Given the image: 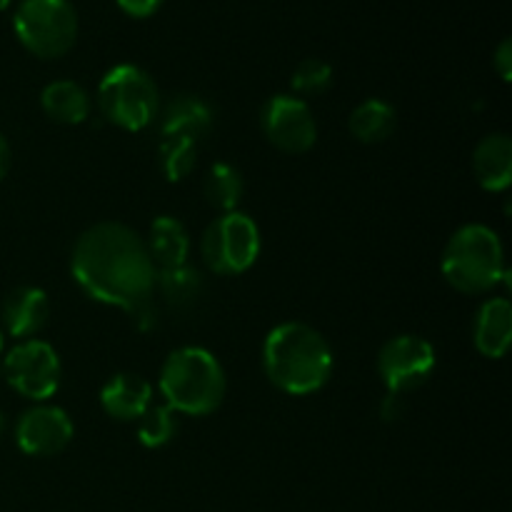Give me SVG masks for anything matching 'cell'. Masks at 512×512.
Returning <instances> with one entry per match:
<instances>
[{"mask_svg":"<svg viewBox=\"0 0 512 512\" xmlns=\"http://www.w3.org/2000/svg\"><path fill=\"white\" fill-rule=\"evenodd\" d=\"M115 3L130 18H148L163 5V0H115Z\"/></svg>","mask_w":512,"mask_h":512,"instance_id":"25","label":"cell"},{"mask_svg":"<svg viewBox=\"0 0 512 512\" xmlns=\"http://www.w3.org/2000/svg\"><path fill=\"white\" fill-rule=\"evenodd\" d=\"M13 28L25 50L45 60L68 53L78 38V13L70 0H20Z\"/></svg>","mask_w":512,"mask_h":512,"instance_id":"6","label":"cell"},{"mask_svg":"<svg viewBox=\"0 0 512 512\" xmlns=\"http://www.w3.org/2000/svg\"><path fill=\"white\" fill-rule=\"evenodd\" d=\"M198 148V140L185 138V135H163L160 168L170 183H180L183 178H188L190 170L195 168V160H198Z\"/></svg>","mask_w":512,"mask_h":512,"instance_id":"22","label":"cell"},{"mask_svg":"<svg viewBox=\"0 0 512 512\" xmlns=\"http://www.w3.org/2000/svg\"><path fill=\"white\" fill-rule=\"evenodd\" d=\"M200 250L213 273L240 275L258 260L260 230L248 215L223 213L205 228Z\"/></svg>","mask_w":512,"mask_h":512,"instance_id":"7","label":"cell"},{"mask_svg":"<svg viewBox=\"0 0 512 512\" xmlns=\"http://www.w3.org/2000/svg\"><path fill=\"white\" fill-rule=\"evenodd\" d=\"M243 175L238 168L228 163H215L210 168L208 178H205L203 193L213 208L223 210V213H233L235 205L243 198Z\"/></svg>","mask_w":512,"mask_h":512,"instance_id":"21","label":"cell"},{"mask_svg":"<svg viewBox=\"0 0 512 512\" xmlns=\"http://www.w3.org/2000/svg\"><path fill=\"white\" fill-rule=\"evenodd\" d=\"M512 343V305L508 298H493L483 303L475 318V348L490 360L508 353Z\"/></svg>","mask_w":512,"mask_h":512,"instance_id":"14","label":"cell"},{"mask_svg":"<svg viewBox=\"0 0 512 512\" xmlns=\"http://www.w3.org/2000/svg\"><path fill=\"white\" fill-rule=\"evenodd\" d=\"M403 410V395L388 393V398L383 400V408H380V415H383V420H398L403 415Z\"/></svg>","mask_w":512,"mask_h":512,"instance_id":"27","label":"cell"},{"mask_svg":"<svg viewBox=\"0 0 512 512\" xmlns=\"http://www.w3.org/2000/svg\"><path fill=\"white\" fill-rule=\"evenodd\" d=\"M40 103L48 118L63 125H78L90 115V95L73 80H55L45 85Z\"/></svg>","mask_w":512,"mask_h":512,"instance_id":"18","label":"cell"},{"mask_svg":"<svg viewBox=\"0 0 512 512\" xmlns=\"http://www.w3.org/2000/svg\"><path fill=\"white\" fill-rule=\"evenodd\" d=\"M293 90L300 95H318L323 90H328V85L333 83V68H330L325 60L320 58H308L303 63H298V68L293 70Z\"/></svg>","mask_w":512,"mask_h":512,"instance_id":"24","label":"cell"},{"mask_svg":"<svg viewBox=\"0 0 512 512\" xmlns=\"http://www.w3.org/2000/svg\"><path fill=\"white\" fill-rule=\"evenodd\" d=\"M263 368L270 383L283 393H318L333 373V350L310 325L283 323L265 338Z\"/></svg>","mask_w":512,"mask_h":512,"instance_id":"2","label":"cell"},{"mask_svg":"<svg viewBox=\"0 0 512 512\" xmlns=\"http://www.w3.org/2000/svg\"><path fill=\"white\" fill-rule=\"evenodd\" d=\"M473 170L478 183L490 193H500L512 183V140L493 133L478 143L473 153Z\"/></svg>","mask_w":512,"mask_h":512,"instance_id":"15","label":"cell"},{"mask_svg":"<svg viewBox=\"0 0 512 512\" xmlns=\"http://www.w3.org/2000/svg\"><path fill=\"white\" fill-rule=\"evenodd\" d=\"M155 288L163 293V298L173 308H190L203 293V278H200L198 270L188 268V263H185L180 268L158 270Z\"/></svg>","mask_w":512,"mask_h":512,"instance_id":"20","label":"cell"},{"mask_svg":"<svg viewBox=\"0 0 512 512\" xmlns=\"http://www.w3.org/2000/svg\"><path fill=\"white\" fill-rule=\"evenodd\" d=\"M10 5V0H0V10H5Z\"/></svg>","mask_w":512,"mask_h":512,"instance_id":"30","label":"cell"},{"mask_svg":"<svg viewBox=\"0 0 512 512\" xmlns=\"http://www.w3.org/2000/svg\"><path fill=\"white\" fill-rule=\"evenodd\" d=\"M443 275L455 290L480 295L508 278L505 273L503 243L488 225H463L448 240L443 253Z\"/></svg>","mask_w":512,"mask_h":512,"instance_id":"4","label":"cell"},{"mask_svg":"<svg viewBox=\"0 0 512 512\" xmlns=\"http://www.w3.org/2000/svg\"><path fill=\"white\" fill-rule=\"evenodd\" d=\"M213 130V108L198 95H178L163 115V135H185L203 143Z\"/></svg>","mask_w":512,"mask_h":512,"instance_id":"16","label":"cell"},{"mask_svg":"<svg viewBox=\"0 0 512 512\" xmlns=\"http://www.w3.org/2000/svg\"><path fill=\"white\" fill-rule=\"evenodd\" d=\"M145 245H148L150 258H153L158 270L180 268L188 260V233H185L183 223L170 218V215H160V218L153 220V225H150V240Z\"/></svg>","mask_w":512,"mask_h":512,"instance_id":"17","label":"cell"},{"mask_svg":"<svg viewBox=\"0 0 512 512\" xmlns=\"http://www.w3.org/2000/svg\"><path fill=\"white\" fill-rule=\"evenodd\" d=\"M98 108L105 120L123 130H143L160 110L155 80L143 68L120 63L103 75L98 85Z\"/></svg>","mask_w":512,"mask_h":512,"instance_id":"5","label":"cell"},{"mask_svg":"<svg viewBox=\"0 0 512 512\" xmlns=\"http://www.w3.org/2000/svg\"><path fill=\"white\" fill-rule=\"evenodd\" d=\"M225 370L205 348H178L168 355L160 370V393L175 413L210 415L225 398Z\"/></svg>","mask_w":512,"mask_h":512,"instance_id":"3","label":"cell"},{"mask_svg":"<svg viewBox=\"0 0 512 512\" xmlns=\"http://www.w3.org/2000/svg\"><path fill=\"white\" fill-rule=\"evenodd\" d=\"M3 373L8 383L28 400L53 398L60 388L63 365L58 353L43 340H23L3 360Z\"/></svg>","mask_w":512,"mask_h":512,"instance_id":"8","label":"cell"},{"mask_svg":"<svg viewBox=\"0 0 512 512\" xmlns=\"http://www.w3.org/2000/svg\"><path fill=\"white\" fill-rule=\"evenodd\" d=\"M100 405L115 420H138L153 405V388L140 375H113L100 390Z\"/></svg>","mask_w":512,"mask_h":512,"instance_id":"13","label":"cell"},{"mask_svg":"<svg viewBox=\"0 0 512 512\" xmlns=\"http://www.w3.org/2000/svg\"><path fill=\"white\" fill-rule=\"evenodd\" d=\"M3 345H5V338H3V330H0V353H3Z\"/></svg>","mask_w":512,"mask_h":512,"instance_id":"31","label":"cell"},{"mask_svg":"<svg viewBox=\"0 0 512 512\" xmlns=\"http://www.w3.org/2000/svg\"><path fill=\"white\" fill-rule=\"evenodd\" d=\"M50 318V303L48 295L40 288H25L13 290L3 303V325L5 333L13 338H30V335L40 333Z\"/></svg>","mask_w":512,"mask_h":512,"instance_id":"12","label":"cell"},{"mask_svg":"<svg viewBox=\"0 0 512 512\" xmlns=\"http://www.w3.org/2000/svg\"><path fill=\"white\" fill-rule=\"evenodd\" d=\"M378 370L388 393H410L435 370V348L420 335L390 338L378 355Z\"/></svg>","mask_w":512,"mask_h":512,"instance_id":"9","label":"cell"},{"mask_svg":"<svg viewBox=\"0 0 512 512\" xmlns=\"http://www.w3.org/2000/svg\"><path fill=\"white\" fill-rule=\"evenodd\" d=\"M3 433H5V415L0 413V438H3Z\"/></svg>","mask_w":512,"mask_h":512,"instance_id":"29","label":"cell"},{"mask_svg":"<svg viewBox=\"0 0 512 512\" xmlns=\"http://www.w3.org/2000/svg\"><path fill=\"white\" fill-rule=\"evenodd\" d=\"M398 115H395L393 105L383 103V100H365L358 108L350 113V133L360 140V143H383L393 135Z\"/></svg>","mask_w":512,"mask_h":512,"instance_id":"19","label":"cell"},{"mask_svg":"<svg viewBox=\"0 0 512 512\" xmlns=\"http://www.w3.org/2000/svg\"><path fill=\"white\" fill-rule=\"evenodd\" d=\"M73 278L85 295L135 315L140 328L155 323L153 293L158 268L133 228L123 223H98L85 230L70 255Z\"/></svg>","mask_w":512,"mask_h":512,"instance_id":"1","label":"cell"},{"mask_svg":"<svg viewBox=\"0 0 512 512\" xmlns=\"http://www.w3.org/2000/svg\"><path fill=\"white\" fill-rule=\"evenodd\" d=\"M260 125H263L265 138L283 153H308L318 140L313 110L303 98H293V95H273L265 103Z\"/></svg>","mask_w":512,"mask_h":512,"instance_id":"10","label":"cell"},{"mask_svg":"<svg viewBox=\"0 0 512 512\" xmlns=\"http://www.w3.org/2000/svg\"><path fill=\"white\" fill-rule=\"evenodd\" d=\"M15 440L25 455L50 458L68 448L73 440V423L68 413L55 405H35L20 415L15 425Z\"/></svg>","mask_w":512,"mask_h":512,"instance_id":"11","label":"cell"},{"mask_svg":"<svg viewBox=\"0 0 512 512\" xmlns=\"http://www.w3.org/2000/svg\"><path fill=\"white\" fill-rule=\"evenodd\" d=\"M8 168H10V148H8V140H5L3 133H0V180L5 178Z\"/></svg>","mask_w":512,"mask_h":512,"instance_id":"28","label":"cell"},{"mask_svg":"<svg viewBox=\"0 0 512 512\" xmlns=\"http://www.w3.org/2000/svg\"><path fill=\"white\" fill-rule=\"evenodd\" d=\"M135 423H138V438L145 448H163L178 433L175 410L168 405H148V410Z\"/></svg>","mask_w":512,"mask_h":512,"instance_id":"23","label":"cell"},{"mask_svg":"<svg viewBox=\"0 0 512 512\" xmlns=\"http://www.w3.org/2000/svg\"><path fill=\"white\" fill-rule=\"evenodd\" d=\"M493 65H495V70H498L500 78H503L505 83H508L510 75H512V40L510 38H505L503 43H500L498 48H495Z\"/></svg>","mask_w":512,"mask_h":512,"instance_id":"26","label":"cell"}]
</instances>
